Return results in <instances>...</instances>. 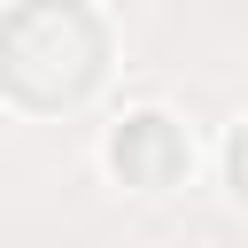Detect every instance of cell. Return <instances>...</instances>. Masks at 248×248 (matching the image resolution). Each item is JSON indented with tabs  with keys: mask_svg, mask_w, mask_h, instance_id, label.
I'll use <instances>...</instances> for the list:
<instances>
[{
	"mask_svg": "<svg viewBox=\"0 0 248 248\" xmlns=\"http://www.w3.org/2000/svg\"><path fill=\"white\" fill-rule=\"evenodd\" d=\"M116 62L108 16L85 0H23L0 16V93L31 116H62L101 93Z\"/></svg>",
	"mask_w": 248,
	"mask_h": 248,
	"instance_id": "cell-1",
	"label": "cell"
},
{
	"mask_svg": "<svg viewBox=\"0 0 248 248\" xmlns=\"http://www.w3.org/2000/svg\"><path fill=\"white\" fill-rule=\"evenodd\" d=\"M108 170L132 194H170L194 170V140H186V124L170 108H132V116L108 124Z\"/></svg>",
	"mask_w": 248,
	"mask_h": 248,
	"instance_id": "cell-2",
	"label": "cell"
},
{
	"mask_svg": "<svg viewBox=\"0 0 248 248\" xmlns=\"http://www.w3.org/2000/svg\"><path fill=\"white\" fill-rule=\"evenodd\" d=\"M225 194L248 209V124H232V132H225Z\"/></svg>",
	"mask_w": 248,
	"mask_h": 248,
	"instance_id": "cell-3",
	"label": "cell"
}]
</instances>
